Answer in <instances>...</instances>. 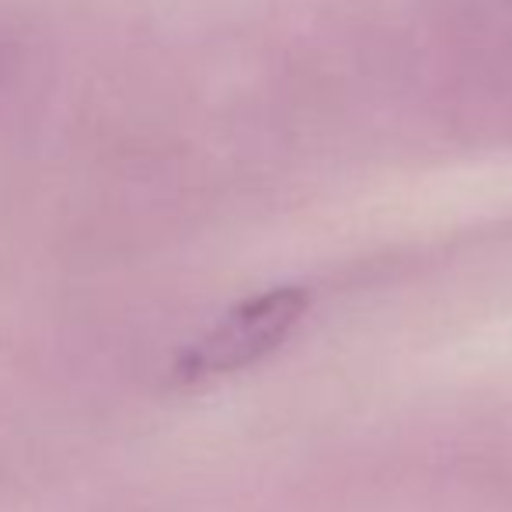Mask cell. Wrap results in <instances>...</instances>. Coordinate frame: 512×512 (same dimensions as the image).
<instances>
[{
    "mask_svg": "<svg viewBox=\"0 0 512 512\" xmlns=\"http://www.w3.org/2000/svg\"><path fill=\"white\" fill-rule=\"evenodd\" d=\"M307 304L310 293L304 286H276V290L241 300L175 359L171 384L196 387L213 377H227V373L258 363L276 345L286 342V335L307 314Z\"/></svg>",
    "mask_w": 512,
    "mask_h": 512,
    "instance_id": "cell-1",
    "label": "cell"
}]
</instances>
